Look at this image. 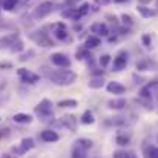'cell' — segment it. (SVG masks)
Returning <instances> with one entry per match:
<instances>
[{
  "instance_id": "cell-1",
  "label": "cell",
  "mask_w": 158,
  "mask_h": 158,
  "mask_svg": "<svg viewBox=\"0 0 158 158\" xmlns=\"http://www.w3.org/2000/svg\"><path fill=\"white\" fill-rule=\"evenodd\" d=\"M49 80L57 86H69L77 80V74L69 69H58L49 74Z\"/></svg>"
},
{
  "instance_id": "cell-2",
  "label": "cell",
  "mask_w": 158,
  "mask_h": 158,
  "mask_svg": "<svg viewBox=\"0 0 158 158\" xmlns=\"http://www.w3.org/2000/svg\"><path fill=\"white\" fill-rule=\"evenodd\" d=\"M34 112H35L39 117H42V118H49V117H52V115H54L52 103H51L48 98H45V100H42L39 105L35 106Z\"/></svg>"
},
{
  "instance_id": "cell-3",
  "label": "cell",
  "mask_w": 158,
  "mask_h": 158,
  "mask_svg": "<svg viewBox=\"0 0 158 158\" xmlns=\"http://www.w3.org/2000/svg\"><path fill=\"white\" fill-rule=\"evenodd\" d=\"M52 9H54L52 2H49V0L42 2V3L34 9V17H35V19H45V17H48V15L52 12Z\"/></svg>"
},
{
  "instance_id": "cell-4",
  "label": "cell",
  "mask_w": 158,
  "mask_h": 158,
  "mask_svg": "<svg viewBox=\"0 0 158 158\" xmlns=\"http://www.w3.org/2000/svg\"><path fill=\"white\" fill-rule=\"evenodd\" d=\"M17 74L22 78V81H25V83H37L40 80V75H37L35 72H32L29 69H25V68H20L17 71Z\"/></svg>"
},
{
  "instance_id": "cell-5",
  "label": "cell",
  "mask_w": 158,
  "mask_h": 158,
  "mask_svg": "<svg viewBox=\"0 0 158 158\" xmlns=\"http://www.w3.org/2000/svg\"><path fill=\"white\" fill-rule=\"evenodd\" d=\"M31 39L35 42V43H39L40 46H45V48H48V46H54L52 40L43 32V31H37V32H32L31 34Z\"/></svg>"
},
{
  "instance_id": "cell-6",
  "label": "cell",
  "mask_w": 158,
  "mask_h": 158,
  "mask_svg": "<svg viewBox=\"0 0 158 158\" xmlns=\"http://www.w3.org/2000/svg\"><path fill=\"white\" fill-rule=\"evenodd\" d=\"M32 148H34V140L32 138H23L19 148H12V152L17 154V155H23L28 151H31Z\"/></svg>"
},
{
  "instance_id": "cell-7",
  "label": "cell",
  "mask_w": 158,
  "mask_h": 158,
  "mask_svg": "<svg viewBox=\"0 0 158 158\" xmlns=\"http://www.w3.org/2000/svg\"><path fill=\"white\" fill-rule=\"evenodd\" d=\"M51 61L58 68H69L71 66V60L61 52H55L51 55Z\"/></svg>"
},
{
  "instance_id": "cell-8",
  "label": "cell",
  "mask_w": 158,
  "mask_h": 158,
  "mask_svg": "<svg viewBox=\"0 0 158 158\" xmlns=\"http://www.w3.org/2000/svg\"><path fill=\"white\" fill-rule=\"evenodd\" d=\"M127 52H120L115 58H114V71H123L127 66Z\"/></svg>"
},
{
  "instance_id": "cell-9",
  "label": "cell",
  "mask_w": 158,
  "mask_h": 158,
  "mask_svg": "<svg viewBox=\"0 0 158 158\" xmlns=\"http://www.w3.org/2000/svg\"><path fill=\"white\" fill-rule=\"evenodd\" d=\"M91 32H94L95 35H102V37H106L107 34H109V28H107V25L106 23H102V22H97V23H94L92 26H91Z\"/></svg>"
},
{
  "instance_id": "cell-10",
  "label": "cell",
  "mask_w": 158,
  "mask_h": 158,
  "mask_svg": "<svg viewBox=\"0 0 158 158\" xmlns=\"http://www.w3.org/2000/svg\"><path fill=\"white\" fill-rule=\"evenodd\" d=\"M40 138L45 141V143H55V141H58V134L54 131V129H46V131H42V134H40Z\"/></svg>"
},
{
  "instance_id": "cell-11",
  "label": "cell",
  "mask_w": 158,
  "mask_h": 158,
  "mask_svg": "<svg viewBox=\"0 0 158 158\" xmlns=\"http://www.w3.org/2000/svg\"><path fill=\"white\" fill-rule=\"evenodd\" d=\"M106 88H107V91L110 94H117V95H121V94L126 92V86L121 85V83H118V81H109Z\"/></svg>"
},
{
  "instance_id": "cell-12",
  "label": "cell",
  "mask_w": 158,
  "mask_h": 158,
  "mask_svg": "<svg viewBox=\"0 0 158 158\" xmlns=\"http://www.w3.org/2000/svg\"><path fill=\"white\" fill-rule=\"evenodd\" d=\"M158 86V81H152V83H149L148 86H144V88H141V91H140V98H146V100H151V97H152V92H154V88H157Z\"/></svg>"
},
{
  "instance_id": "cell-13",
  "label": "cell",
  "mask_w": 158,
  "mask_h": 158,
  "mask_svg": "<svg viewBox=\"0 0 158 158\" xmlns=\"http://www.w3.org/2000/svg\"><path fill=\"white\" fill-rule=\"evenodd\" d=\"M61 17L71 19V20H80L83 15H81V12H80L78 8H69V9H66V11L61 12Z\"/></svg>"
},
{
  "instance_id": "cell-14",
  "label": "cell",
  "mask_w": 158,
  "mask_h": 158,
  "mask_svg": "<svg viewBox=\"0 0 158 158\" xmlns=\"http://www.w3.org/2000/svg\"><path fill=\"white\" fill-rule=\"evenodd\" d=\"M61 124L64 127H68L69 131H75V127H77V118L74 115H63L61 117Z\"/></svg>"
},
{
  "instance_id": "cell-15",
  "label": "cell",
  "mask_w": 158,
  "mask_h": 158,
  "mask_svg": "<svg viewBox=\"0 0 158 158\" xmlns=\"http://www.w3.org/2000/svg\"><path fill=\"white\" fill-rule=\"evenodd\" d=\"M137 69L138 71H155L157 69V63L155 61H151L149 58H146V60L137 63Z\"/></svg>"
},
{
  "instance_id": "cell-16",
  "label": "cell",
  "mask_w": 158,
  "mask_h": 158,
  "mask_svg": "<svg viewBox=\"0 0 158 158\" xmlns=\"http://www.w3.org/2000/svg\"><path fill=\"white\" fill-rule=\"evenodd\" d=\"M54 28H55V31H54V35H55V39H57V40H64V39L68 37L66 26H64L63 23H57Z\"/></svg>"
},
{
  "instance_id": "cell-17",
  "label": "cell",
  "mask_w": 158,
  "mask_h": 158,
  "mask_svg": "<svg viewBox=\"0 0 158 158\" xmlns=\"http://www.w3.org/2000/svg\"><path fill=\"white\" fill-rule=\"evenodd\" d=\"M137 9H138L140 15L144 17V19H151V17H155V15H157V11H155V9H151V8H148V6H144V5H140Z\"/></svg>"
},
{
  "instance_id": "cell-18",
  "label": "cell",
  "mask_w": 158,
  "mask_h": 158,
  "mask_svg": "<svg viewBox=\"0 0 158 158\" xmlns=\"http://www.w3.org/2000/svg\"><path fill=\"white\" fill-rule=\"evenodd\" d=\"M100 43H102V40H100L98 35H89V37L86 39V42H85V48L94 49V48H97Z\"/></svg>"
},
{
  "instance_id": "cell-19",
  "label": "cell",
  "mask_w": 158,
  "mask_h": 158,
  "mask_svg": "<svg viewBox=\"0 0 158 158\" xmlns=\"http://www.w3.org/2000/svg\"><path fill=\"white\" fill-rule=\"evenodd\" d=\"M126 106V100L124 98H114V100H109L107 102V107L109 109H115V110H120Z\"/></svg>"
},
{
  "instance_id": "cell-20",
  "label": "cell",
  "mask_w": 158,
  "mask_h": 158,
  "mask_svg": "<svg viewBox=\"0 0 158 158\" xmlns=\"http://www.w3.org/2000/svg\"><path fill=\"white\" fill-rule=\"evenodd\" d=\"M88 86H89L91 89H100V88L105 86V80H103V77H92V78L88 81Z\"/></svg>"
},
{
  "instance_id": "cell-21",
  "label": "cell",
  "mask_w": 158,
  "mask_h": 158,
  "mask_svg": "<svg viewBox=\"0 0 158 158\" xmlns=\"http://www.w3.org/2000/svg\"><path fill=\"white\" fill-rule=\"evenodd\" d=\"M12 120H14L15 123H20V124H28V123L32 121V117H31L29 114H15V115L12 117Z\"/></svg>"
},
{
  "instance_id": "cell-22",
  "label": "cell",
  "mask_w": 158,
  "mask_h": 158,
  "mask_svg": "<svg viewBox=\"0 0 158 158\" xmlns=\"http://www.w3.org/2000/svg\"><path fill=\"white\" fill-rule=\"evenodd\" d=\"M80 121H81L83 124H94L95 117H94V114H92L91 110H86V112H83V115H81Z\"/></svg>"
},
{
  "instance_id": "cell-23",
  "label": "cell",
  "mask_w": 158,
  "mask_h": 158,
  "mask_svg": "<svg viewBox=\"0 0 158 158\" xmlns=\"http://www.w3.org/2000/svg\"><path fill=\"white\" fill-rule=\"evenodd\" d=\"M86 154H88L86 149H83V148L74 144V148H72V158H88Z\"/></svg>"
},
{
  "instance_id": "cell-24",
  "label": "cell",
  "mask_w": 158,
  "mask_h": 158,
  "mask_svg": "<svg viewBox=\"0 0 158 158\" xmlns=\"http://www.w3.org/2000/svg\"><path fill=\"white\" fill-rule=\"evenodd\" d=\"M75 146H80V148L89 151V149L94 146V143H92V140H89V138H78V140L75 141Z\"/></svg>"
},
{
  "instance_id": "cell-25",
  "label": "cell",
  "mask_w": 158,
  "mask_h": 158,
  "mask_svg": "<svg viewBox=\"0 0 158 158\" xmlns=\"http://www.w3.org/2000/svg\"><path fill=\"white\" fill-rule=\"evenodd\" d=\"M129 140H131V135H129V134H127V135L118 134V135H117V138H115L117 144H120V146H126V144L129 143Z\"/></svg>"
},
{
  "instance_id": "cell-26",
  "label": "cell",
  "mask_w": 158,
  "mask_h": 158,
  "mask_svg": "<svg viewBox=\"0 0 158 158\" xmlns=\"http://www.w3.org/2000/svg\"><path fill=\"white\" fill-rule=\"evenodd\" d=\"M15 40H17V37H15V35H9V37H5V39H2V40H0V48H6V46L12 45V43H14Z\"/></svg>"
},
{
  "instance_id": "cell-27",
  "label": "cell",
  "mask_w": 158,
  "mask_h": 158,
  "mask_svg": "<svg viewBox=\"0 0 158 158\" xmlns=\"http://www.w3.org/2000/svg\"><path fill=\"white\" fill-rule=\"evenodd\" d=\"M58 107H77L78 103H77V100H61V102H58Z\"/></svg>"
},
{
  "instance_id": "cell-28",
  "label": "cell",
  "mask_w": 158,
  "mask_h": 158,
  "mask_svg": "<svg viewBox=\"0 0 158 158\" xmlns=\"http://www.w3.org/2000/svg\"><path fill=\"white\" fill-rule=\"evenodd\" d=\"M17 2H19V0H3V9H6V11H12V9L15 8Z\"/></svg>"
},
{
  "instance_id": "cell-29",
  "label": "cell",
  "mask_w": 158,
  "mask_h": 158,
  "mask_svg": "<svg viewBox=\"0 0 158 158\" xmlns=\"http://www.w3.org/2000/svg\"><path fill=\"white\" fill-rule=\"evenodd\" d=\"M146 155H148V158H158V148L149 146V148L146 149Z\"/></svg>"
},
{
  "instance_id": "cell-30",
  "label": "cell",
  "mask_w": 158,
  "mask_h": 158,
  "mask_svg": "<svg viewBox=\"0 0 158 158\" xmlns=\"http://www.w3.org/2000/svg\"><path fill=\"white\" fill-rule=\"evenodd\" d=\"M109 61H110V55H109V54H105V55L100 57V66H102V68H106V66L109 64Z\"/></svg>"
},
{
  "instance_id": "cell-31",
  "label": "cell",
  "mask_w": 158,
  "mask_h": 158,
  "mask_svg": "<svg viewBox=\"0 0 158 158\" xmlns=\"http://www.w3.org/2000/svg\"><path fill=\"white\" fill-rule=\"evenodd\" d=\"M23 49V42L22 40H15L14 43H12V46H11V51H22Z\"/></svg>"
},
{
  "instance_id": "cell-32",
  "label": "cell",
  "mask_w": 158,
  "mask_h": 158,
  "mask_svg": "<svg viewBox=\"0 0 158 158\" xmlns=\"http://www.w3.org/2000/svg\"><path fill=\"white\" fill-rule=\"evenodd\" d=\"M141 40H143V45H144L146 48H151V45H152V39H151L149 34H143Z\"/></svg>"
},
{
  "instance_id": "cell-33",
  "label": "cell",
  "mask_w": 158,
  "mask_h": 158,
  "mask_svg": "<svg viewBox=\"0 0 158 158\" xmlns=\"http://www.w3.org/2000/svg\"><path fill=\"white\" fill-rule=\"evenodd\" d=\"M85 57H91V55H88V48H81V49L77 51V58H78V60H81V58H85Z\"/></svg>"
},
{
  "instance_id": "cell-34",
  "label": "cell",
  "mask_w": 158,
  "mask_h": 158,
  "mask_svg": "<svg viewBox=\"0 0 158 158\" xmlns=\"http://www.w3.org/2000/svg\"><path fill=\"white\" fill-rule=\"evenodd\" d=\"M129 157V152H126V151H117V152H114V158H127Z\"/></svg>"
},
{
  "instance_id": "cell-35",
  "label": "cell",
  "mask_w": 158,
  "mask_h": 158,
  "mask_svg": "<svg viewBox=\"0 0 158 158\" xmlns=\"http://www.w3.org/2000/svg\"><path fill=\"white\" fill-rule=\"evenodd\" d=\"M121 20H123V23L127 25V26H131V25L134 23V22H132V17L127 15V14H123V15H121Z\"/></svg>"
},
{
  "instance_id": "cell-36",
  "label": "cell",
  "mask_w": 158,
  "mask_h": 158,
  "mask_svg": "<svg viewBox=\"0 0 158 158\" xmlns=\"http://www.w3.org/2000/svg\"><path fill=\"white\" fill-rule=\"evenodd\" d=\"M78 9H80L81 15H86V14L89 12V5H88V3H85V5H81V6H80Z\"/></svg>"
},
{
  "instance_id": "cell-37",
  "label": "cell",
  "mask_w": 158,
  "mask_h": 158,
  "mask_svg": "<svg viewBox=\"0 0 158 158\" xmlns=\"http://www.w3.org/2000/svg\"><path fill=\"white\" fill-rule=\"evenodd\" d=\"M109 2H110V0H95L97 5H107Z\"/></svg>"
},
{
  "instance_id": "cell-38",
  "label": "cell",
  "mask_w": 158,
  "mask_h": 158,
  "mask_svg": "<svg viewBox=\"0 0 158 158\" xmlns=\"http://www.w3.org/2000/svg\"><path fill=\"white\" fill-rule=\"evenodd\" d=\"M127 158H138V157H137L134 152H129V157H127Z\"/></svg>"
},
{
  "instance_id": "cell-39",
  "label": "cell",
  "mask_w": 158,
  "mask_h": 158,
  "mask_svg": "<svg viewBox=\"0 0 158 158\" xmlns=\"http://www.w3.org/2000/svg\"><path fill=\"white\" fill-rule=\"evenodd\" d=\"M114 2H117V3H124V2H127V0H114Z\"/></svg>"
},
{
  "instance_id": "cell-40",
  "label": "cell",
  "mask_w": 158,
  "mask_h": 158,
  "mask_svg": "<svg viewBox=\"0 0 158 158\" xmlns=\"http://www.w3.org/2000/svg\"><path fill=\"white\" fill-rule=\"evenodd\" d=\"M155 11H157V12H158V0H157V2H155Z\"/></svg>"
},
{
  "instance_id": "cell-41",
  "label": "cell",
  "mask_w": 158,
  "mask_h": 158,
  "mask_svg": "<svg viewBox=\"0 0 158 158\" xmlns=\"http://www.w3.org/2000/svg\"><path fill=\"white\" fill-rule=\"evenodd\" d=\"M0 86H2V85H0Z\"/></svg>"
}]
</instances>
